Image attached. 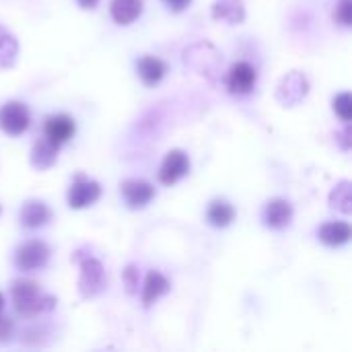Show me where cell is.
I'll use <instances>...</instances> for the list:
<instances>
[{"label":"cell","mask_w":352,"mask_h":352,"mask_svg":"<svg viewBox=\"0 0 352 352\" xmlns=\"http://www.w3.org/2000/svg\"><path fill=\"white\" fill-rule=\"evenodd\" d=\"M142 0H111L109 12L118 25H130L142 14Z\"/></svg>","instance_id":"d6986e66"},{"label":"cell","mask_w":352,"mask_h":352,"mask_svg":"<svg viewBox=\"0 0 352 352\" xmlns=\"http://www.w3.org/2000/svg\"><path fill=\"white\" fill-rule=\"evenodd\" d=\"M334 19H336V23H340L342 27H351L352 25V0H340V2L336 4Z\"/></svg>","instance_id":"d4e9b609"},{"label":"cell","mask_w":352,"mask_h":352,"mask_svg":"<svg viewBox=\"0 0 352 352\" xmlns=\"http://www.w3.org/2000/svg\"><path fill=\"white\" fill-rule=\"evenodd\" d=\"M74 262L80 264V276H78V293L82 299H95L107 289V276L103 264L85 254V256H72Z\"/></svg>","instance_id":"7a4b0ae2"},{"label":"cell","mask_w":352,"mask_h":352,"mask_svg":"<svg viewBox=\"0 0 352 352\" xmlns=\"http://www.w3.org/2000/svg\"><path fill=\"white\" fill-rule=\"evenodd\" d=\"M206 219L212 227L217 229H225L233 223L235 219V208L227 202V200H214L210 202L208 210H206Z\"/></svg>","instance_id":"ffe728a7"},{"label":"cell","mask_w":352,"mask_h":352,"mask_svg":"<svg viewBox=\"0 0 352 352\" xmlns=\"http://www.w3.org/2000/svg\"><path fill=\"white\" fill-rule=\"evenodd\" d=\"M120 190H122V198L130 210H140L155 198V188L146 179H136V177L124 179Z\"/></svg>","instance_id":"30bf717a"},{"label":"cell","mask_w":352,"mask_h":352,"mask_svg":"<svg viewBox=\"0 0 352 352\" xmlns=\"http://www.w3.org/2000/svg\"><path fill=\"white\" fill-rule=\"evenodd\" d=\"M80 4V8H95L99 0H76Z\"/></svg>","instance_id":"f1b7e54d"},{"label":"cell","mask_w":352,"mask_h":352,"mask_svg":"<svg viewBox=\"0 0 352 352\" xmlns=\"http://www.w3.org/2000/svg\"><path fill=\"white\" fill-rule=\"evenodd\" d=\"M173 12H182V10H186L190 4H192V0H163Z\"/></svg>","instance_id":"4316f807"},{"label":"cell","mask_w":352,"mask_h":352,"mask_svg":"<svg viewBox=\"0 0 352 352\" xmlns=\"http://www.w3.org/2000/svg\"><path fill=\"white\" fill-rule=\"evenodd\" d=\"M31 116L25 103L8 101L0 107V130L8 136H21L29 128Z\"/></svg>","instance_id":"5b68a950"},{"label":"cell","mask_w":352,"mask_h":352,"mask_svg":"<svg viewBox=\"0 0 352 352\" xmlns=\"http://www.w3.org/2000/svg\"><path fill=\"white\" fill-rule=\"evenodd\" d=\"M99 196H101V186L95 179L76 175V179L68 188V206L74 210H80V208L95 204L99 200Z\"/></svg>","instance_id":"52a82bcc"},{"label":"cell","mask_w":352,"mask_h":352,"mask_svg":"<svg viewBox=\"0 0 352 352\" xmlns=\"http://www.w3.org/2000/svg\"><path fill=\"white\" fill-rule=\"evenodd\" d=\"M309 93V80L303 72L293 70L289 74H285L276 87V99L278 103H283L285 107H295L299 105Z\"/></svg>","instance_id":"277c9868"},{"label":"cell","mask_w":352,"mask_h":352,"mask_svg":"<svg viewBox=\"0 0 352 352\" xmlns=\"http://www.w3.org/2000/svg\"><path fill=\"white\" fill-rule=\"evenodd\" d=\"M122 278H124L126 293H128V295H136V293H138V287H140V272H138V268H136L134 264L126 266Z\"/></svg>","instance_id":"cb8c5ba5"},{"label":"cell","mask_w":352,"mask_h":352,"mask_svg":"<svg viewBox=\"0 0 352 352\" xmlns=\"http://www.w3.org/2000/svg\"><path fill=\"white\" fill-rule=\"evenodd\" d=\"M169 289H171L169 280H167L161 272L151 270V272L146 274V278H144V285H142V305H144V307L155 305L163 295L169 293Z\"/></svg>","instance_id":"9a60e30c"},{"label":"cell","mask_w":352,"mask_h":352,"mask_svg":"<svg viewBox=\"0 0 352 352\" xmlns=\"http://www.w3.org/2000/svg\"><path fill=\"white\" fill-rule=\"evenodd\" d=\"M334 111L342 122H351L352 120V99L351 93H340L334 97Z\"/></svg>","instance_id":"603a6c76"},{"label":"cell","mask_w":352,"mask_h":352,"mask_svg":"<svg viewBox=\"0 0 352 352\" xmlns=\"http://www.w3.org/2000/svg\"><path fill=\"white\" fill-rule=\"evenodd\" d=\"M12 334H14V326H12V322H10L8 318L0 316V344L8 342V340L12 338Z\"/></svg>","instance_id":"484cf974"},{"label":"cell","mask_w":352,"mask_h":352,"mask_svg":"<svg viewBox=\"0 0 352 352\" xmlns=\"http://www.w3.org/2000/svg\"><path fill=\"white\" fill-rule=\"evenodd\" d=\"M256 82L258 72L250 62H235L225 76V85L233 95H248L256 87Z\"/></svg>","instance_id":"ba28073f"},{"label":"cell","mask_w":352,"mask_h":352,"mask_svg":"<svg viewBox=\"0 0 352 352\" xmlns=\"http://www.w3.org/2000/svg\"><path fill=\"white\" fill-rule=\"evenodd\" d=\"M212 19L214 21H225L229 25H241L245 21L243 0H214Z\"/></svg>","instance_id":"2e32d148"},{"label":"cell","mask_w":352,"mask_h":352,"mask_svg":"<svg viewBox=\"0 0 352 352\" xmlns=\"http://www.w3.org/2000/svg\"><path fill=\"white\" fill-rule=\"evenodd\" d=\"M10 295H12L14 311L21 318H29V320L50 314L58 305V299L52 295H45L41 287L33 280H14L10 287Z\"/></svg>","instance_id":"6da1fadb"},{"label":"cell","mask_w":352,"mask_h":352,"mask_svg":"<svg viewBox=\"0 0 352 352\" xmlns=\"http://www.w3.org/2000/svg\"><path fill=\"white\" fill-rule=\"evenodd\" d=\"M16 56H19L16 37L8 29L0 27V68H12L16 62Z\"/></svg>","instance_id":"44dd1931"},{"label":"cell","mask_w":352,"mask_h":352,"mask_svg":"<svg viewBox=\"0 0 352 352\" xmlns=\"http://www.w3.org/2000/svg\"><path fill=\"white\" fill-rule=\"evenodd\" d=\"M184 62L186 66L194 68L198 74L206 76L210 82H214V78L221 74V66H223V58L221 54L217 52V47L208 41H200V43H194L190 45L186 52H184Z\"/></svg>","instance_id":"3957f363"},{"label":"cell","mask_w":352,"mask_h":352,"mask_svg":"<svg viewBox=\"0 0 352 352\" xmlns=\"http://www.w3.org/2000/svg\"><path fill=\"white\" fill-rule=\"evenodd\" d=\"M58 148H60V146L52 144L45 136H43L41 140H37V142L33 144V148H31V155H29L31 167L37 169V171L50 169V167L56 163V159H58Z\"/></svg>","instance_id":"e0dca14e"},{"label":"cell","mask_w":352,"mask_h":352,"mask_svg":"<svg viewBox=\"0 0 352 352\" xmlns=\"http://www.w3.org/2000/svg\"><path fill=\"white\" fill-rule=\"evenodd\" d=\"M262 221L268 229H274V231H280V229H287L293 221V206L289 200L285 198H274L270 200L264 210H262Z\"/></svg>","instance_id":"7c38bea8"},{"label":"cell","mask_w":352,"mask_h":352,"mask_svg":"<svg viewBox=\"0 0 352 352\" xmlns=\"http://www.w3.org/2000/svg\"><path fill=\"white\" fill-rule=\"evenodd\" d=\"M74 132H76V124H74V120L68 113H54V116L45 118L43 136L52 144H56V146L66 144L74 136Z\"/></svg>","instance_id":"8fae6325"},{"label":"cell","mask_w":352,"mask_h":352,"mask_svg":"<svg viewBox=\"0 0 352 352\" xmlns=\"http://www.w3.org/2000/svg\"><path fill=\"white\" fill-rule=\"evenodd\" d=\"M2 307H4V297H2V293H0V311H2Z\"/></svg>","instance_id":"f546056e"},{"label":"cell","mask_w":352,"mask_h":352,"mask_svg":"<svg viewBox=\"0 0 352 352\" xmlns=\"http://www.w3.org/2000/svg\"><path fill=\"white\" fill-rule=\"evenodd\" d=\"M318 235H320V241L326 243L328 248H340L351 241L352 229L344 221H332V223L322 225Z\"/></svg>","instance_id":"ac0fdd59"},{"label":"cell","mask_w":352,"mask_h":352,"mask_svg":"<svg viewBox=\"0 0 352 352\" xmlns=\"http://www.w3.org/2000/svg\"><path fill=\"white\" fill-rule=\"evenodd\" d=\"M330 208L344 212V214L352 212V184L349 179H342L330 192Z\"/></svg>","instance_id":"7402d4cb"},{"label":"cell","mask_w":352,"mask_h":352,"mask_svg":"<svg viewBox=\"0 0 352 352\" xmlns=\"http://www.w3.org/2000/svg\"><path fill=\"white\" fill-rule=\"evenodd\" d=\"M19 219L27 229H41L50 223L52 210L41 200H27L19 210Z\"/></svg>","instance_id":"4fadbf2b"},{"label":"cell","mask_w":352,"mask_h":352,"mask_svg":"<svg viewBox=\"0 0 352 352\" xmlns=\"http://www.w3.org/2000/svg\"><path fill=\"white\" fill-rule=\"evenodd\" d=\"M136 70H138L140 80L146 87H155V85H159L163 80V76L167 72V64L157 56H142L136 62Z\"/></svg>","instance_id":"5bb4252c"},{"label":"cell","mask_w":352,"mask_h":352,"mask_svg":"<svg viewBox=\"0 0 352 352\" xmlns=\"http://www.w3.org/2000/svg\"><path fill=\"white\" fill-rule=\"evenodd\" d=\"M190 171V157L182 148H173L165 155L161 169H159V182L163 186H173L182 177H186Z\"/></svg>","instance_id":"9c48e42d"},{"label":"cell","mask_w":352,"mask_h":352,"mask_svg":"<svg viewBox=\"0 0 352 352\" xmlns=\"http://www.w3.org/2000/svg\"><path fill=\"white\" fill-rule=\"evenodd\" d=\"M50 260V248L43 241H27L14 252V266L23 272L39 270Z\"/></svg>","instance_id":"8992f818"},{"label":"cell","mask_w":352,"mask_h":352,"mask_svg":"<svg viewBox=\"0 0 352 352\" xmlns=\"http://www.w3.org/2000/svg\"><path fill=\"white\" fill-rule=\"evenodd\" d=\"M336 138H338V142L342 144V148H344V151H349V148H351V126H349V122H346L344 132L336 134Z\"/></svg>","instance_id":"83f0119b"}]
</instances>
